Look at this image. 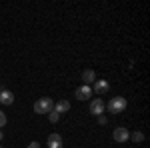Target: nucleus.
I'll return each mask as SVG.
<instances>
[{
	"label": "nucleus",
	"instance_id": "nucleus-10",
	"mask_svg": "<svg viewBox=\"0 0 150 148\" xmlns=\"http://www.w3.org/2000/svg\"><path fill=\"white\" fill-rule=\"evenodd\" d=\"M0 102L4 104V106H10V104L14 102V94L8 92V90H2L0 92Z\"/></svg>",
	"mask_w": 150,
	"mask_h": 148
},
{
	"label": "nucleus",
	"instance_id": "nucleus-11",
	"mask_svg": "<svg viewBox=\"0 0 150 148\" xmlns=\"http://www.w3.org/2000/svg\"><path fill=\"white\" fill-rule=\"evenodd\" d=\"M128 138H130L132 142H136V144H140V142H144V134H142L140 130H136V132H132V134H130Z\"/></svg>",
	"mask_w": 150,
	"mask_h": 148
},
{
	"label": "nucleus",
	"instance_id": "nucleus-16",
	"mask_svg": "<svg viewBox=\"0 0 150 148\" xmlns=\"http://www.w3.org/2000/svg\"><path fill=\"white\" fill-rule=\"evenodd\" d=\"M2 138H4V134H2V130H0V140H2Z\"/></svg>",
	"mask_w": 150,
	"mask_h": 148
},
{
	"label": "nucleus",
	"instance_id": "nucleus-8",
	"mask_svg": "<svg viewBox=\"0 0 150 148\" xmlns=\"http://www.w3.org/2000/svg\"><path fill=\"white\" fill-rule=\"evenodd\" d=\"M52 110H56V112L62 116L64 112H68V110H70V102H68V100H58V102L54 104V108H52Z\"/></svg>",
	"mask_w": 150,
	"mask_h": 148
},
{
	"label": "nucleus",
	"instance_id": "nucleus-14",
	"mask_svg": "<svg viewBox=\"0 0 150 148\" xmlns=\"http://www.w3.org/2000/svg\"><path fill=\"white\" fill-rule=\"evenodd\" d=\"M28 148H40V142H30Z\"/></svg>",
	"mask_w": 150,
	"mask_h": 148
},
{
	"label": "nucleus",
	"instance_id": "nucleus-2",
	"mask_svg": "<svg viewBox=\"0 0 150 148\" xmlns=\"http://www.w3.org/2000/svg\"><path fill=\"white\" fill-rule=\"evenodd\" d=\"M126 98L124 96H114L110 102H108V112H112V114H120V112H124L126 110Z\"/></svg>",
	"mask_w": 150,
	"mask_h": 148
},
{
	"label": "nucleus",
	"instance_id": "nucleus-12",
	"mask_svg": "<svg viewBox=\"0 0 150 148\" xmlns=\"http://www.w3.org/2000/svg\"><path fill=\"white\" fill-rule=\"evenodd\" d=\"M48 120H50L52 124H56L58 120H60V114H58L56 110H50V112H48Z\"/></svg>",
	"mask_w": 150,
	"mask_h": 148
},
{
	"label": "nucleus",
	"instance_id": "nucleus-3",
	"mask_svg": "<svg viewBox=\"0 0 150 148\" xmlns=\"http://www.w3.org/2000/svg\"><path fill=\"white\" fill-rule=\"evenodd\" d=\"M128 136H130V132H128V128H124V126H118V128H114V132H112V138H114L118 144H124L128 140Z\"/></svg>",
	"mask_w": 150,
	"mask_h": 148
},
{
	"label": "nucleus",
	"instance_id": "nucleus-13",
	"mask_svg": "<svg viewBox=\"0 0 150 148\" xmlns=\"http://www.w3.org/2000/svg\"><path fill=\"white\" fill-rule=\"evenodd\" d=\"M6 120H8V118H6V114H4L2 110H0V128H2V126L6 124Z\"/></svg>",
	"mask_w": 150,
	"mask_h": 148
},
{
	"label": "nucleus",
	"instance_id": "nucleus-15",
	"mask_svg": "<svg viewBox=\"0 0 150 148\" xmlns=\"http://www.w3.org/2000/svg\"><path fill=\"white\" fill-rule=\"evenodd\" d=\"M98 124H106V116H98Z\"/></svg>",
	"mask_w": 150,
	"mask_h": 148
},
{
	"label": "nucleus",
	"instance_id": "nucleus-6",
	"mask_svg": "<svg viewBox=\"0 0 150 148\" xmlns=\"http://www.w3.org/2000/svg\"><path fill=\"white\" fill-rule=\"evenodd\" d=\"M108 88H110V84H108L106 80H96V82H94V86H92V92H96V94H100V96H102V94L108 92Z\"/></svg>",
	"mask_w": 150,
	"mask_h": 148
},
{
	"label": "nucleus",
	"instance_id": "nucleus-4",
	"mask_svg": "<svg viewBox=\"0 0 150 148\" xmlns=\"http://www.w3.org/2000/svg\"><path fill=\"white\" fill-rule=\"evenodd\" d=\"M74 96L78 98V100H90V96H92V88L90 86H86V84H82V86H78L76 88V92H74Z\"/></svg>",
	"mask_w": 150,
	"mask_h": 148
},
{
	"label": "nucleus",
	"instance_id": "nucleus-17",
	"mask_svg": "<svg viewBox=\"0 0 150 148\" xmlns=\"http://www.w3.org/2000/svg\"><path fill=\"white\" fill-rule=\"evenodd\" d=\"M0 148H2V146H0Z\"/></svg>",
	"mask_w": 150,
	"mask_h": 148
},
{
	"label": "nucleus",
	"instance_id": "nucleus-1",
	"mask_svg": "<svg viewBox=\"0 0 150 148\" xmlns=\"http://www.w3.org/2000/svg\"><path fill=\"white\" fill-rule=\"evenodd\" d=\"M52 108H54V100H52V98H48V96L38 98V100L34 102V112L36 114H48Z\"/></svg>",
	"mask_w": 150,
	"mask_h": 148
},
{
	"label": "nucleus",
	"instance_id": "nucleus-7",
	"mask_svg": "<svg viewBox=\"0 0 150 148\" xmlns=\"http://www.w3.org/2000/svg\"><path fill=\"white\" fill-rule=\"evenodd\" d=\"M48 148H62V136L58 134V132H52L50 136H48Z\"/></svg>",
	"mask_w": 150,
	"mask_h": 148
},
{
	"label": "nucleus",
	"instance_id": "nucleus-9",
	"mask_svg": "<svg viewBox=\"0 0 150 148\" xmlns=\"http://www.w3.org/2000/svg\"><path fill=\"white\" fill-rule=\"evenodd\" d=\"M82 82L86 84V86H90L96 82V74H94V70H84L82 72Z\"/></svg>",
	"mask_w": 150,
	"mask_h": 148
},
{
	"label": "nucleus",
	"instance_id": "nucleus-5",
	"mask_svg": "<svg viewBox=\"0 0 150 148\" xmlns=\"http://www.w3.org/2000/svg\"><path fill=\"white\" fill-rule=\"evenodd\" d=\"M104 110H106V104H104L100 98H94L92 102H90V114H94V116H102Z\"/></svg>",
	"mask_w": 150,
	"mask_h": 148
}]
</instances>
